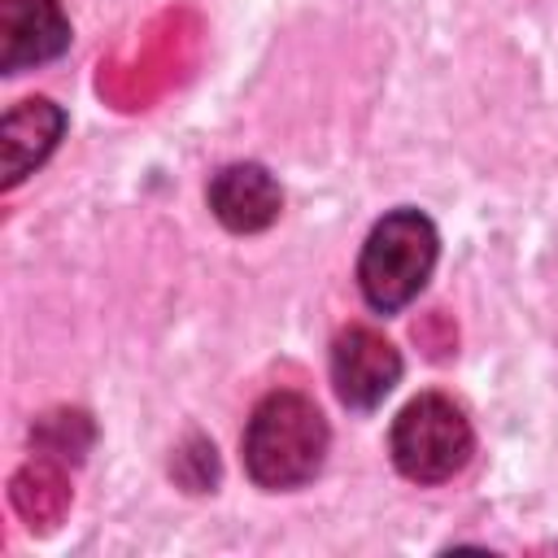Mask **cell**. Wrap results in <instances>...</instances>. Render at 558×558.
Instances as JSON below:
<instances>
[{"mask_svg": "<svg viewBox=\"0 0 558 558\" xmlns=\"http://www.w3.org/2000/svg\"><path fill=\"white\" fill-rule=\"evenodd\" d=\"M327 445H331V432H327L323 410L305 392H292V388L262 397L240 440L244 471L266 493H288V488L310 484L323 471Z\"/></svg>", "mask_w": 558, "mask_h": 558, "instance_id": "1", "label": "cell"}, {"mask_svg": "<svg viewBox=\"0 0 558 558\" xmlns=\"http://www.w3.org/2000/svg\"><path fill=\"white\" fill-rule=\"evenodd\" d=\"M436 257H440V235L423 209L384 214L371 227L362 257H357V288L366 305L379 314L405 310L432 279Z\"/></svg>", "mask_w": 558, "mask_h": 558, "instance_id": "2", "label": "cell"}, {"mask_svg": "<svg viewBox=\"0 0 558 558\" xmlns=\"http://www.w3.org/2000/svg\"><path fill=\"white\" fill-rule=\"evenodd\" d=\"M388 449H392V462L405 480L445 484L471 462L475 432H471V418L462 414L458 401H449L445 392H418L392 418Z\"/></svg>", "mask_w": 558, "mask_h": 558, "instance_id": "3", "label": "cell"}, {"mask_svg": "<svg viewBox=\"0 0 558 558\" xmlns=\"http://www.w3.org/2000/svg\"><path fill=\"white\" fill-rule=\"evenodd\" d=\"M401 384V353L375 327H344L331 340V388L349 410H375Z\"/></svg>", "mask_w": 558, "mask_h": 558, "instance_id": "4", "label": "cell"}, {"mask_svg": "<svg viewBox=\"0 0 558 558\" xmlns=\"http://www.w3.org/2000/svg\"><path fill=\"white\" fill-rule=\"evenodd\" d=\"M70 48L61 0H0V70L22 74Z\"/></svg>", "mask_w": 558, "mask_h": 558, "instance_id": "5", "label": "cell"}, {"mask_svg": "<svg viewBox=\"0 0 558 558\" xmlns=\"http://www.w3.org/2000/svg\"><path fill=\"white\" fill-rule=\"evenodd\" d=\"M209 209L227 231L253 235V231H266L279 218L283 192H279V183L266 166L231 161L209 179Z\"/></svg>", "mask_w": 558, "mask_h": 558, "instance_id": "6", "label": "cell"}, {"mask_svg": "<svg viewBox=\"0 0 558 558\" xmlns=\"http://www.w3.org/2000/svg\"><path fill=\"white\" fill-rule=\"evenodd\" d=\"M61 131H65V113L52 100L44 96L17 100L0 122V183L17 187L35 166H44Z\"/></svg>", "mask_w": 558, "mask_h": 558, "instance_id": "7", "label": "cell"}, {"mask_svg": "<svg viewBox=\"0 0 558 558\" xmlns=\"http://www.w3.org/2000/svg\"><path fill=\"white\" fill-rule=\"evenodd\" d=\"M9 497H13V510H17L35 532H52V527L65 519V510H70V480H65V471H61L57 458H44V453H39L35 462H26V466L13 475Z\"/></svg>", "mask_w": 558, "mask_h": 558, "instance_id": "8", "label": "cell"}, {"mask_svg": "<svg viewBox=\"0 0 558 558\" xmlns=\"http://www.w3.org/2000/svg\"><path fill=\"white\" fill-rule=\"evenodd\" d=\"M35 449L44 458H57V462H78L92 445V418L83 410H57V414H44L35 423Z\"/></svg>", "mask_w": 558, "mask_h": 558, "instance_id": "9", "label": "cell"}, {"mask_svg": "<svg viewBox=\"0 0 558 558\" xmlns=\"http://www.w3.org/2000/svg\"><path fill=\"white\" fill-rule=\"evenodd\" d=\"M174 475H179V484H183L187 493L214 488V480H218V453H214V445H209V440H192L187 449H179Z\"/></svg>", "mask_w": 558, "mask_h": 558, "instance_id": "10", "label": "cell"}]
</instances>
